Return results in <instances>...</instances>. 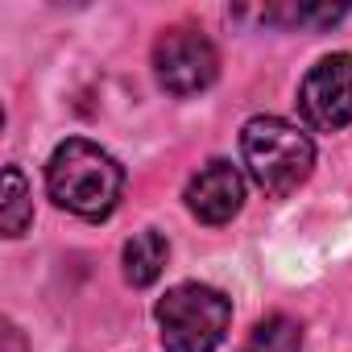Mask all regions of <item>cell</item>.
<instances>
[{"mask_svg": "<svg viewBox=\"0 0 352 352\" xmlns=\"http://www.w3.org/2000/svg\"><path fill=\"white\" fill-rule=\"evenodd\" d=\"M153 75L170 96H199L220 75V54L204 30L174 25L153 42Z\"/></svg>", "mask_w": 352, "mask_h": 352, "instance_id": "277c9868", "label": "cell"}, {"mask_svg": "<svg viewBox=\"0 0 352 352\" xmlns=\"http://www.w3.org/2000/svg\"><path fill=\"white\" fill-rule=\"evenodd\" d=\"M298 108L311 129H323V133L344 129L352 120V54L319 58L298 87Z\"/></svg>", "mask_w": 352, "mask_h": 352, "instance_id": "5b68a950", "label": "cell"}, {"mask_svg": "<svg viewBox=\"0 0 352 352\" xmlns=\"http://www.w3.org/2000/svg\"><path fill=\"white\" fill-rule=\"evenodd\" d=\"M0 340H5V352H25V340L13 323H5V331H0Z\"/></svg>", "mask_w": 352, "mask_h": 352, "instance_id": "30bf717a", "label": "cell"}, {"mask_svg": "<svg viewBox=\"0 0 352 352\" xmlns=\"http://www.w3.org/2000/svg\"><path fill=\"white\" fill-rule=\"evenodd\" d=\"M30 224H34V199L25 187V174L17 166H9L5 170V204H0V228H5V236H21Z\"/></svg>", "mask_w": 352, "mask_h": 352, "instance_id": "ba28073f", "label": "cell"}, {"mask_svg": "<svg viewBox=\"0 0 352 352\" xmlns=\"http://www.w3.org/2000/svg\"><path fill=\"white\" fill-rule=\"evenodd\" d=\"M166 352H216L232 323V302L204 282H183L153 307Z\"/></svg>", "mask_w": 352, "mask_h": 352, "instance_id": "3957f363", "label": "cell"}, {"mask_svg": "<svg viewBox=\"0 0 352 352\" xmlns=\"http://www.w3.org/2000/svg\"><path fill=\"white\" fill-rule=\"evenodd\" d=\"M166 257H170L166 236L153 232V228H145V232H137L124 245V278L133 286H153L162 278V270H166Z\"/></svg>", "mask_w": 352, "mask_h": 352, "instance_id": "52a82bcc", "label": "cell"}, {"mask_svg": "<svg viewBox=\"0 0 352 352\" xmlns=\"http://www.w3.org/2000/svg\"><path fill=\"white\" fill-rule=\"evenodd\" d=\"M46 191L63 212L79 220H108L124 191V170L96 141L71 137L46 162Z\"/></svg>", "mask_w": 352, "mask_h": 352, "instance_id": "6da1fadb", "label": "cell"}, {"mask_svg": "<svg viewBox=\"0 0 352 352\" xmlns=\"http://www.w3.org/2000/svg\"><path fill=\"white\" fill-rule=\"evenodd\" d=\"M241 204H245V179H241V170L232 162L212 157L208 166H199V174H191L187 208L204 224H228L241 212Z\"/></svg>", "mask_w": 352, "mask_h": 352, "instance_id": "8992f818", "label": "cell"}, {"mask_svg": "<svg viewBox=\"0 0 352 352\" xmlns=\"http://www.w3.org/2000/svg\"><path fill=\"white\" fill-rule=\"evenodd\" d=\"M245 352H302V327L290 315H270L253 327Z\"/></svg>", "mask_w": 352, "mask_h": 352, "instance_id": "9c48e42d", "label": "cell"}, {"mask_svg": "<svg viewBox=\"0 0 352 352\" xmlns=\"http://www.w3.org/2000/svg\"><path fill=\"white\" fill-rule=\"evenodd\" d=\"M241 153L249 179L278 199L298 191L315 170V141L282 116H253L241 133Z\"/></svg>", "mask_w": 352, "mask_h": 352, "instance_id": "7a4b0ae2", "label": "cell"}]
</instances>
